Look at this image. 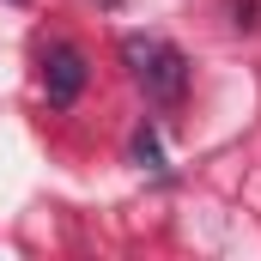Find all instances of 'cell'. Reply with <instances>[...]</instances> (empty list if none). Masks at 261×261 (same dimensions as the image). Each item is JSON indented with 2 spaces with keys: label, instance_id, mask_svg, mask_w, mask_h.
Here are the masks:
<instances>
[{
  "label": "cell",
  "instance_id": "obj_1",
  "mask_svg": "<svg viewBox=\"0 0 261 261\" xmlns=\"http://www.w3.org/2000/svg\"><path fill=\"white\" fill-rule=\"evenodd\" d=\"M122 61H128L134 85L152 97V103H182V91H189V55L176 49V43H164V37H122Z\"/></svg>",
  "mask_w": 261,
  "mask_h": 261
},
{
  "label": "cell",
  "instance_id": "obj_3",
  "mask_svg": "<svg viewBox=\"0 0 261 261\" xmlns=\"http://www.w3.org/2000/svg\"><path fill=\"white\" fill-rule=\"evenodd\" d=\"M134 164H140V170H152V176H164V170H170V164H164V146H158V134H152V128L134 134Z\"/></svg>",
  "mask_w": 261,
  "mask_h": 261
},
{
  "label": "cell",
  "instance_id": "obj_4",
  "mask_svg": "<svg viewBox=\"0 0 261 261\" xmlns=\"http://www.w3.org/2000/svg\"><path fill=\"white\" fill-rule=\"evenodd\" d=\"M12 6H24V0H12Z\"/></svg>",
  "mask_w": 261,
  "mask_h": 261
},
{
  "label": "cell",
  "instance_id": "obj_2",
  "mask_svg": "<svg viewBox=\"0 0 261 261\" xmlns=\"http://www.w3.org/2000/svg\"><path fill=\"white\" fill-rule=\"evenodd\" d=\"M43 91H49V103L67 110V103H79V91H85V55L61 43V49H49V61H43Z\"/></svg>",
  "mask_w": 261,
  "mask_h": 261
}]
</instances>
